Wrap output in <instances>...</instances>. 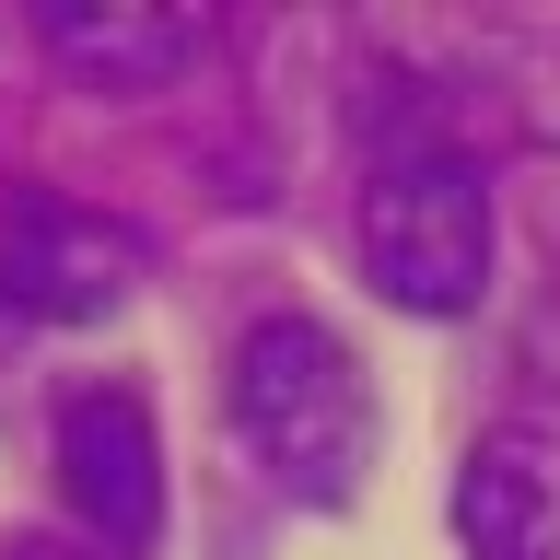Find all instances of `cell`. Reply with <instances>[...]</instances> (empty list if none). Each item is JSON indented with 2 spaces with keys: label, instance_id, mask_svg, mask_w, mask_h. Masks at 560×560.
<instances>
[{
  "label": "cell",
  "instance_id": "cell-4",
  "mask_svg": "<svg viewBox=\"0 0 560 560\" xmlns=\"http://www.w3.org/2000/svg\"><path fill=\"white\" fill-rule=\"evenodd\" d=\"M140 292V234L82 199H24L0 222V304L24 315H117Z\"/></svg>",
  "mask_w": 560,
  "mask_h": 560
},
{
  "label": "cell",
  "instance_id": "cell-7",
  "mask_svg": "<svg viewBox=\"0 0 560 560\" xmlns=\"http://www.w3.org/2000/svg\"><path fill=\"white\" fill-rule=\"evenodd\" d=\"M0 560H82V549H59V537H12Z\"/></svg>",
  "mask_w": 560,
  "mask_h": 560
},
{
  "label": "cell",
  "instance_id": "cell-6",
  "mask_svg": "<svg viewBox=\"0 0 560 560\" xmlns=\"http://www.w3.org/2000/svg\"><path fill=\"white\" fill-rule=\"evenodd\" d=\"M47 47L70 70H94L105 94H152L210 47L199 12H82V0H47Z\"/></svg>",
  "mask_w": 560,
  "mask_h": 560
},
{
  "label": "cell",
  "instance_id": "cell-2",
  "mask_svg": "<svg viewBox=\"0 0 560 560\" xmlns=\"http://www.w3.org/2000/svg\"><path fill=\"white\" fill-rule=\"evenodd\" d=\"M362 269L409 315H467L490 292V175L467 152H397L362 187Z\"/></svg>",
  "mask_w": 560,
  "mask_h": 560
},
{
  "label": "cell",
  "instance_id": "cell-1",
  "mask_svg": "<svg viewBox=\"0 0 560 560\" xmlns=\"http://www.w3.org/2000/svg\"><path fill=\"white\" fill-rule=\"evenodd\" d=\"M234 432L292 502H350L374 467V385L327 315H257L234 339Z\"/></svg>",
  "mask_w": 560,
  "mask_h": 560
},
{
  "label": "cell",
  "instance_id": "cell-5",
  "mask_svg": "<svg viewBox=\"0 0 560 560\" xmlns=\"http://www.w3.org/2000/svg\"><path fill=\"white\" fill-rule=\"evenodd\" d=\"M455 537H467V560H560V444L549 432H479L467 444Z\"/></svg>",
  "mask_w": 560,
  "mask_h": 560
},
{
  "label": "cell",
  "instance_id": "cell-3",
  "mask_svg": "<svg viewBox=\"0 0 560 560\" xmlns=\"http://www.w3.org/2000/svg\"><path fill=\"white\" fill-rule=\"evenodd\" d=\"M59 490L105 560H140L164 537V444H152V409L129 385H94L59 409Z\"/></svg>",
  "mask_w": 560,
  "mask_h": 560
}]
</instances>
